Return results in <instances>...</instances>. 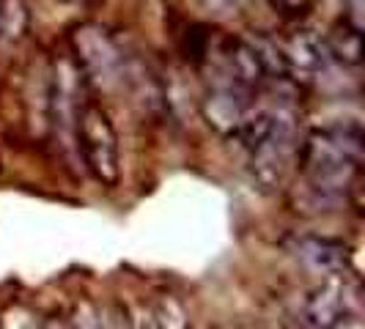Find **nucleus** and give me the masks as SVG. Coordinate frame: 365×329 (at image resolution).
Instances as JSON below:
<instances>
[{
  "label": "nucleus",
  "mask_w": 365,
  "mask_h": 329,
  "mask_svg": "<svg viewBox=\"0 0 365 329\" xmlns=\"http://www.w3.org/2000/svg\"><path fill=\"white\" fill-rule=\"evenodd\" d=\"M297 167L305 179L311 206H341L357 189L363 170V129L357 121H332L313 127L299 140Z\"/></svg>",
  "instance_id": "nucleus-1"
},
{
  "label": "nucleus",
  "mask_w": 365,
  "mask_h": 329,
  "mask_svg": "<svg viewBox=\"0 0 365 329\" xmlns=\"http://www.w3.org/2000/svg\"><path fill=\"white\" fill-rule=\"evenodd\" d=\"M247 154H250V173L264 192H274L286 187L297 164V154H299L297 115L289 105L272 108L269 127L247 148Z\"/></svg>",
  "instance_id": "nucleus-2"
},
{
  "label": "nucleus",
  "mask_w": 365,
  "mask_h": 329,
  "mask_svg": "<svg viewBox=\"0 0 365 329\" xmlns=\"http://www.w3.org/2000/svg\"><path fill=\"white\" fill-rule=\"evenodd\" d=\"M74 140L83 154V164L93 179L105 187H115L121 176V157H118V135L110 124L108 113L93 99H86L74 121Z\"/></svg>",
  "instance_id": "nucleus-3"
},
{
  "label": "nucleus",
  "mask_w": 365,
  "mask_h": 329,
  "mask_svg": "<svg viewBox=\"0 0 365 329\" xmlns=\"http://www.w3.org/2000/svg\"><path fill=\"white\" fill-rule=\"evenodd\" d=\"M72 47L77 53V69L86 80L102 88H115L127 83L132 61L118 44V38L102 25H77L72 33Z\"/></svg>",
  "instance_id": "nucleus-4"
},
{
  "label": "nucleus",
  "mask_w": 365,
  "mask_h": 329,
  "mask_svg": "<svg viewBox=\"0 0 365 329\" xmlns=\"http://www.w3.org/2000/svg\"><path fill=\"white\" fill-rule=\"evenodd\" d=\"M360 305V291L346 274L324 277L316 288L305 293L299 315L311 329H341L354 318Z\"/></svg>",
  "instance_id": "nucleus-5"
},
{
  "label": "nucleus",
  "mask_w": 365,
  "mask_h": 329,
  "mask_svg": "<svg viewBox=\"0 0 365 329\" xmlns=\"http://www.w3.org/2000/svg\"><path fill=\"white\" fill-rule=\"evenodd\" d=\"M203 118L209 121V127H215L222 135H234L239 124L247 118V113L253 110V91L242 88L237 83H231L228 77L217 80L201 102Z\"/></svg>",
  "instance_id": "nucleus-6"
},
{
  "label": "nucleus",
  "mask_w": 365,
  "mask_h": 329,
  "mask_svg": "<svg viewBox=\"0 0 365 329\" xmlns=\"http://www.w3.org/2000/svg\"><path fill=\"white\" fill-rule=\"evenodd\" d=\"M289 253H292L308 272L319 274V277H332V274H344L349 261V250L344 241L329 236H316V234H305V236H294L289 241Z\"/></svg>",
  "instance_id": "nucleus-7"
},
{
  "label": "nucleus",
  "mask_w": 365,
  "mask_h": 329,
  "mask_svg": "<svg viewBox=\"0 0 365 329\" xmlns=\"http://www.w3.org/2000/svg\"><path fill=\"white\" fill-rule=\"evenodd\" d=\"M283 61L289 66V74L302 72V74H319L327 69L329 55L324 47V36L313 33V31H294L289 38L277 41Z\"/></svg>",
  "instance_id": "nucleus-8"
},
{
  "label": "nucleus",
  "mask_w": 365,
  "mask_h": 329,
  "mask_svg": "<svg viewBox=\"0 0 365 329\" xmlns=\"http://www.w3.org/2000/svg\"><path fill=\"white\" fill-rule=\"evenodd\" d=\"M324 47H327L329 61H338L341 66L357 69L363 63V28H360V22L351 17L338 19L324 36Z\"/></svg>",
  "instance_id": "nucleus-9"
},
{
  "label": "nucleus",
  "mask_w": 365,
  "mask_h": 329,
  "mask_svg": "<svg viewBox=\"0 0 365 329\" xmlns=\"http://www.w3.org/2000/svg\"><path fill=\"white\" fill-rule=\"evenodd\" d=\"M28 31V3L0 0V44H17Z\"/></svg>",
  "instance_id": "nucleus-10"
},
{
  "label": "nucleus",
  "mask_w": 365,
  "mask_h": 329,
  "mask_svg": "<svg viewBox=\"0 0 365 329\" xmlns=\"http://www.w3.org/2000/svg\"><path fill=\"white\" fill-rule=\"evenodd\" d=\"M154 324L157 329H192L190 324V313L184 310V305L173 296H163L157 305H154Z\"/></svg>",
  "instance_id": "nucleus-11"
},
{
  "label": "nucleus",
  "mask_w": 365,
  "mask_h": 329,
  "mask_svg": "<svg viewBox=\"0 0 365 329\" xmlns=\"http://www.w3.org/2000/svg\"><path fill=\"white\" fill-rule=\"evenodd\" d=\"M66 329H108V324H105L102 313L96 310L91 302H83V305L74 308Z\"/></svg>",
  "instance_id": "nucleus-12"
},
{
  "label": "nucleus",
  "mask_w": 365,
  "mask_h": 329,
  "mask_svg": "<svg viewBox=\"0 0 365 329\" xmlns=\"http://www.w3.org/2000/svg\"><path fill=\"white\" fill-rule=\"evenodd\" d=\"M269 6H272V11L277 17L302 19L316 6V0H269Z\"/></svg>",
  "instance_id": "nucleus-13"
},
{
  "label": "nucleus",
  "mask_w": 365,
  "mask_h": 329,
  "mask_svg": "<svg viewBox=\"0 0 365 329\" xmlns=\"http://www.w3.org/2000/svg\"><path fill=\"white\" fill-rule=\"evenodd\" d=\"M129 329H157V324H154V315L151 313H140L135 321H132V327Z\"/></svg>",
  "instance_id": "nucleus-14"
},
{
  "label": "nucleus",
  "mask_w": 365,
  "mask_h": 329,
  "mask_svg": "<svg viewBox=\"0 0 365 329\" xmlns=\"http://www.w3.org/2000/svg\"><path fill=\"white\" fill-rule=\"evenodd\" d=\"M66 3H74V6H91V3H99V0H66Z\"/></svg>",
  "instance_id": "nucleus-15"
}]
</instances>
